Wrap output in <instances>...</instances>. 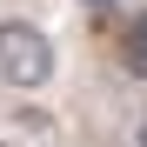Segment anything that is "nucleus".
<instances>
[{"label": "nucleus", "instance_id": "7ed1b4c3", "mask_svg": "<svg viewBox=\"0 0 147 147\" xmlns=\"http://www.w3.org/2000/svg\"><path fill=\"white\" fill-rule=\"evenodd\" d=\"M120 67H127L134 80H147V7H134L127 27H120Z\"/></svg>", "mask_w": 147, "mask_h": 147}, {"label": "nucleus", "instance_id": "f03ea898", "mask_svg": "<svg viewBox=\"0 0 147 147\" xmlns=\"http://www.w3.org/2000/svg\"><path fill=\"white\" fill-rule=\"evenodd\" d=\"M60 120L47 114V107H13V114H0V147H60Z\"/></svg>", "mask_w": 147, "mask_h": 147}, {"label": "nucleus", "instance_id": "20e7f679", "mask_svg": "<svg viewBox=\"0 0 147 147\" xmlns=\"http://www.w3.org/2000/svg\"><path fill=\"white\" fill-rule=\"evenodd\" d=\"M80 7H87V13H120L127 0H80Z\"/></svg>", "mask_w": 147, "mask_h": 147}, {"label": "nucleus", "instance_id": "f257e3e1", "mask_svg": "<svg viewBox=\"0 0 147 147\" xmlns=\"http://www.w3.org/2000/svg\"><path fill=\"white\" fill-rule=\"evenodd\" d=\"M54 74H60V54L34 20H0V87L34 100V94L54 87Z\"/></svg>", "mask_w": 147, "mask_h": 147}, {"label": "nucleus", "instance_id": "39448f33", "mask_svg": "<svg viewBox=\"0 0 147 147\" xmlns=\"http://www.w3.org/2000/svg\"><path fill=\"white\" fill-rule=\"evenodd\" d=\"M134 147H147V120H140V127H134Z\"/></svg>", "mask_w": 147, "mask_h": 147}]
</instances>
